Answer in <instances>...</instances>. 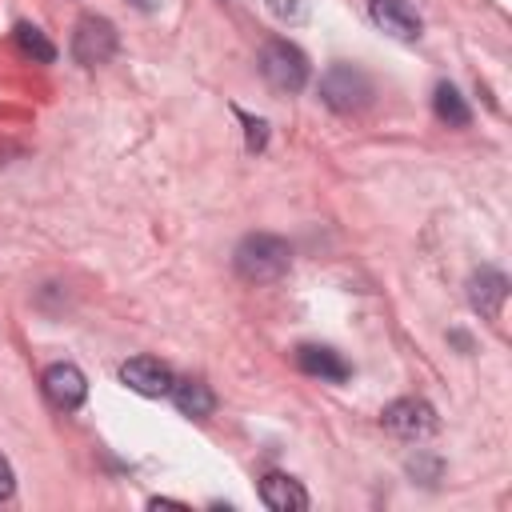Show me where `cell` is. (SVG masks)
<instances>
[{
  "instance_id": "6da1fadb",
  "label": "cell",
  "mask_w": 512,
  "mask_h": 512,
  "mask_svg": "<svg viewBox=\"0 0 512 512\" xmlns=\"http://www.w3.org/2000/svg\"><path fill=\"white\" fill-rule=\"evenodd\" d=\"M232 264H236V272H240L244 280L268 284V280H280V276L288 272V264H292V244L280 240V236H272V232H252V236H244V240L236 244Z\"/></svg>"
},
{
  "instance_id": "8fae6325",
  "label": "cell",
  "mask_w": 512,
  "mask_h": 512,
  "mask_svg": "<svg viewBox=\"0 0 512 512\" xmlns=\"http://www.w3.org/2000/svg\"><path fill=\"white\" fill-rule=\"evenodd\" d=\"M260 500L272 508V512H304L308 508V492L300 480L284 476V472H268L260 480Z\"/></svg>"
},
{
  "instance_id": "5b68a950",
  "label": "cell",
  "mask_w": 512,
  "mask_h": 512,
  "mask_svg": "<svg viewBox=\"0 0 512 512\" xmlns=\"http://www.w3.org/2000/svg\"><path fill=\"white\" fill-rule=\"evenodd\" d=\"M72 56L84 68L108 64L116 56V28H112V20H104V16H80L76 20V32H72Z\"/></svg>"
},
{
  "instance_id": "9a60e30c",
  "label": "cell",
  "mask_w": 512,
  "mask_h": 512,
  "mask_svg": "<svg viewBox=\"0 0 512 512\" xmlns=\"http://www.w3.org/2000/svg\"><path fill=\"white\" fill-rule=\"evenodd\" d=\"M264 8L280 20V24H304L312 12V0H264Z\"/></svg>"
},
{
  "instance_id": "277c9868",
  "label": "cell",
  "mask_w": 512,
  "mask_h": 512,
  "mask_svg": "<svg viewBox=\"0 0 512 512\" xmlns=\"http://www.w3.org/2000/svg\"><path fill=\"white\" fill-rule=\"evenodd\" d=\"M380 424H384L392 436H400V440H424V436H432V432L440 428V416H436V408H432L428 400H420V396H400V400H392V404L380 412Z\"/></svg>"
},
{
  "instance_id": "e0dca14e",
  "label": "cell",
  "mask_w": 512,
  "mask_h": 512,
  "mask_svg": "<svg viewBox=\"0 0 512 512\" xmlns=\"http://www.w3.org/2000/svg\"><path fill=\"white\" fill-rule=\"evenodd\" d=\"M12 492H16V472H12V464L0 456V500H12Z\"/></svg>"
},
{
  "instance_id": "9c48e42d",
  "label": "cell",
  "mask_w": 512,
  "mask_h": 512,
  "mask_svg": "<svg viewBox=\"0 0 512 512\" xmlns=\"http://www.w3.org/2000/svg\"><path fill=\"white\" fill-rule=\"evenodd\" d=\"M508 300V276L496 268H480L468 280V304L484 316V320H500V308Z\"/></svg>"
},
{
  "instance_id": "5bb4252c",
  "label": "cell",
  "mask_w": 512,
  "mask_h": 512,
  "mask_svg": "<svg viewBox=\"0 0 512 512\" xmlns=\"http://www.w3.org/2000/svg\"><path fill=\"white\" fill-rule=\"evenodd\" d=\"M12 40H16L20 56H28V60H36V64H52V60H56L52 40H48L36 24H16V28H12Z\"/></svg>"
},
{
  "instance_id": "4fadbf2b",
  "label": "cell",
  "mask_w": 512,
  "mask_h": 512,
  "mask_svg": "<svg viewBox=\"0 0 512 512\" xmlns=\"http://www.w3.org/2000/svg\"><path fill=\"white\" fill-rule=\"evenodd\" d=\"M432 112H436V120H444L448 128H468V120H472V108L464 104L460 88L448 84V80H440V84L432 88Z\"/></svg>"
},
{
  "instance_id": "8992f818",
  "label": "cell",
  "mask_w": 512,
  "mask_h": 512,
  "mask_svg": "<svg viewBox=\"0 0 512 512\" xmlns=\"http://www.w3.org/2000/svg\"><path fill=\"white\" fill-rule=\"evenodd\" d=\"M120 380H124L132 392L160 400V396L172 392V380H176V376H172V368H168L164 360H156V356H132V360L120 364Z\"/></svg>"
},
{
  "instance_id": "30bf717a",
  "label": "cell",
  "mask_w": 512,
  "mask_h": 512,
  "mask_svg": "<svg viewBox=\"0 0 512 512\" xmlns=\"http://www.w3.org/2000/svg\"><path fill=\"white\" fill-rule=\"evenodd\" d=\"M296 368L304 376H320V380H332V384H340V380L352 376L348 360L336 348H328V344H300L296 348Z\"/></svg>"
},
{
  "instance_id": "52a82bcc",
  "label": "cell",
  "mask_w": 512,
  "mask_h": 512,
  "mask_svg": "<svg viewBox=\"0 0 512 512\" xmlns=\"http://www.w3.org/2000/svg\"><path fill=\"white\" fill-rule=\"evenodd\" d=\"M44 396L56 404V408H80L84 404V396H88V380H84V372L76 368V364H68V360H60V364H52V368H44Z\"/></svg>"
},
{
  "instance_id": "ac0fdd59",
  "label": "cell",
  "mask_w": 512,
  "mask_h": 512,
  "mask_svg": "<svg viewBox=\"0 0 512 512\" xmlns=\"http://www.w3.org/2000/svg\"><path fill=\"white\" fill-rule=\"evenodd\" d=\"M132 4H136V8H144V12H152V8L160 4V0H132Z\"/></svg>"
},
{
  "instance_id": "2e32d148",
  "label": "cell",
  "mask_w": 512,
  "mask_h": 512,
  "mask_svg": "<svg viewBox=\"0 0 512 512\" xmlns=\"http://www.w3.org/2000/svg\"><path fill=\"white\" fill-rule=\"evenodd\" d=\"M240 120H244V128H248V152H260L264 140H268V124H264V120H252V116H244V112H240Z\"/></svg>"
},
{
  "instance_id": "ba28073f",
  "label": "cell",
  "mask_w": 512,
  "mask_h": 512,
  "mask_svg": "<svg viewBox=\"0 0 512 512\" xmlns=\"http://www.w3.org/2000/svg\"><path fill=\"white\" fill-rule=\"evenodd\" d=\"M368 16L376 20V28H384L396 40H408V44L420 40V32H424V24L408 0H368Z\"/></svg>"
},
{
  "instance_id": "3957f363",
  "label": "cell",
  "mask_w": 512,
  "mask_h": 512,
  "mask_svg": "<svg viewBox=\"0 0 512 512\" xmlns=\"http://www.w3.org/2000/svg\"><path fill=\"white\" fill-rule=\"evenodd\" d=\"M260 76L276 92H300L308 84V56L288 40H268L260 48Z\"/></svg>"
},
{
  "instance_id": "7a4b0ae2",
  "label": "cell",
  "mask_w": 512,
  "mask_h": 512,
  "mask_svg": "<svg viewBox=\"0 0 512 512\" xmlns=\"http://www.w3.org/2000/svg\"><path fill=\"white\" fill-rule=\"evenodd\" d=\"M320 100L332 112H360L372 104V80L356 64H332L320 76Z\"/></svg>"
},
{
  "instance_id": "7c38bea8",
  "label": "cell",
  "mask_w": 512,
  "mask_h": 512,
  "mask_svg": "<svg viewBox=\"0 0 512 512\" xmlns=\"http://www.w3.org/2000/svg\"><path fill=\"white\" fill-rule=\"evenodd\" d=\"M172 404L180 408V416H192V420H204V416H212V408H216V396H212V388L204 384V380H196V376H184V380H172Z\"/></svg>"
}]
</instances>
